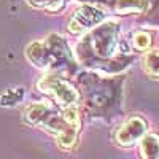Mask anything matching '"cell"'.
<instances>
[{
	"instance_id": "obj_1",
	"label": "cell",
	"mask_w": 159,
	"mask_h": 159,
	"mask_svg": "<svg viewBox=\"0 0 159 159\" xmlns=\"http://www.w3.org/2000/svg\"><path fill=\"white\" fill-rule=\"evenodd\" d=\"M127 51L119 40V22L105 19L80 38L73 56L88 70L118 75L134 62V54Z\"/></svg>"
},
{
	"instance_id": "obj_2",
	"label": "cell",
	"mask_w": 159,
	"mask_h": 159,
	"mask_svg": "<svg viewBox=\"0 0 159 159\" xmlns=\"http://www.w3.org/2000/svg\"><path fill=\"white\" fill-rule=\"evenodd\" d=\"M78 92L84 110L92 118L110 119L119 116L123 111V92L124 81L123 75L102 76L92 70L78 73Z\"/></svg>"
},
{
	"instance_id": "obj_3",
	"label": "cell",
	"mask_w": 159,
	"mask_h": 159,
	"mask_svg": "<svg viewBox=\"0 0 159 159\" xmlns=\"http://www.w3.org/2000/svg\"><path fill=\"white\" fill-rule=\"evenodd\" d=\"M24 121L42 127L57 139V145L62 150L72 148L80 130V111L78 107H57L51 103H32L24 110Z\"/></svg>"
},
{
	"instance_id": "obj_4",
	"label": "cell",
	"mask_w": 159,
	"mask_h": 159,
	"mask_svg": "<svg viewBox=\"0 0 159 159\" xmlns=\"http://www.w3.org/2000/svg\"><path fill=\"white\" fill-rule=\"evenodd\" d=\"M25 57L34 67L46 73H57L65 78L78 75L80 65L67 40L59 34H49L42 42L29 43L25 48Z\"/></svg>"
},
{
	"instance_id": "obj_5",
	"label": "cell",
	"mask_w": 159,
	"mask_h": 159,
	"mask_svg": "<svg viewBox=\"0 0 159 159\" xmlns=\"http://www.w3.org/2000/svg\"><path fill=\"white\" fill-rule=\"evenodd\" d=\"M37 89L54 100L57 107H78L80 92L78 88L69 81V78L61 76L57 73H45L38 78Z\"/></svg>"
},
{
	"instance_id": "obj_6",
	"label": "cell",
	"mask_w": 159,
	"mask_h": 159,
	"mask_svg": "<svg viewBox=\"0 0 159 159\" xmlns=\"http://www.w3.org/2000/svg\"><path fill=\"white\" fill-rule=\"evenodd\" d=\"M105 21V13L92 5L81 3L69 19V32L73 35H81Z\"/></svg>"
},
{
	"instance_id": "obj_7",
	"label": "cell",
	"mask_w": 159,
	"mask_h": 159,
	"mask_svg": "<svg viewBox=\"0 0 159 159\" xmlns=\"http://www.w3.org/2000/svg\"><path fill=\"white\" fill-rule=\"evenodd\" d=\"M78 2L92 5L103 13H115V15L143 13L148 8V0H78Z\"/></svg>"
},
{
	"instance_id": "obj_8",
	"label": "cell",
	"mask_w": 159,
	"mask_h": 159,
	"mask_svg": "<svg viewBox=\"0 0 159 159\" xmlns=\"http://www.w3.org/2000/svg\"><path fill=\"white\" fill-rule=\"evenodd\" d=\"M148 124L142 116H132L115 132V142L119 147H132L147 134Z\"/></svg>"
},
{
	"instance_id": "obj_9",
	"label": "cell",
	"mask_w": 159,
	"mask_h": 159,
	"mask_svg": "<svg viewBox=\"0 0 159 159\" xmlns=\"http://www.w3.org/2000/svg\"><path fill=\"white\" fill-rule=\"evenodd\" d=\"M142 159H159V135L148 134L142 139Z\"/></svg>"
},
{
	"instance_id": "obj_10",
	"label": "cell",
	"mask_w": 159,
	"mask_h": 159,
	"mask_svg": "<svg viewBox=\"0 0 159 159\" xmlns=\"http://www.w3.org/2000/svg\"><path fill=\"white\" fill-rule=\"evenodd\" d=\"M143 70L151 78H159V49H150L143 54Z\"/></svg>"
},
{
	"instance_id": "obj_11",
	"label": "cell",
	"mask_w": 159,
	"mask_h": 159,
	"mask_svg": "<svg viewBox=\"0 0 159 159\" xmlns=\"http://www.w3.org/2000/svg\"><path fill=\"white\" fill-rule=\"evenodd\" d=\"M32 8L37 10H45L48 13H59L65 5L67 0H25Z\"/></svg>"
},
{
	"instance_id": "obj_12",
	"label": "cell",
	"mask_w": 159,
	"mask_h": 159,
	"mask_svg": "<svg viewBox=\"0 0 159 159\" xmlns=\"http://www.w3.org/2000/svg\"><path fill=\"white\" fill-rule=\"evenodd\" d=\"M130 43H132V48L137 51H147L151 46V34L145 30H137L132 35Z\"/></svg>"
}]
</instances>
